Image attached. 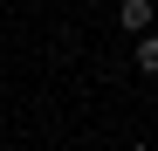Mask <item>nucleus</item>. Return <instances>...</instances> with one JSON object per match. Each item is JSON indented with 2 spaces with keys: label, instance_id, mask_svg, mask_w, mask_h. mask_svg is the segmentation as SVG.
I'll return each instance as SVG.
<instances>
[{
  "label": "nucleus",
  "instance_id": "obj_1",
  "mask_svg": "<svg viewBox=\"0 0 158 151\" xmlns=\"http://www.w3.org/2000/svg\"><path fill=\"white\" fill-rule=\"evenodd\" d=\"M117 21H124L131 35H144V28H151V0H124V7H117Z\"/></svg>",
  "mask_w": 158,
  "mask_h": 151
},
{
  "label": "nucleus",
  "instance_id": "obj_2",
  "mask_svg": "<svg viewBox=\"0 0 158 151\" xmlns=\"http://www.w3.org/2000/svg\"><path fill=\"white\" fill-rule=\"evenodd\" d=\"M138 69L158 76V35H138Z\"/></svg>",
  "mask_w": 158,
  "mask_h": 151
}]
</instances>
